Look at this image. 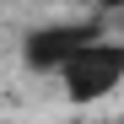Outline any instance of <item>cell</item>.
<instances>
[{
  "label": "cell",
  "mask_w": 124,
  "mask_h": 124,
  "mask_svg": "<svg viewBox=\"0 0 124 124\" xmlns=\"http://www.w3.org/2000/svg\"><path fill=\"white\" fill-rule=\"evenodd\" d=\"M65 70H70V92H76V97H102V92L119 81V49L86 38V43L65 59Z\"/></svg>",
  "instance_id": "1"
},
{
  "label": "cell",
  "mask_w": 124,
  "mask_h": 124,
  "mask_svg": "<svg viewBox=\"0 0 124 124\" xmlns=\"http://www.w3.org/2000/svg\"><path fill=\"white\" fill-rule=\"evenodd\" d=\"M108 6H113V0H108Z\"/></svg>",
  "instance_id": "2"
}]
</instances>
